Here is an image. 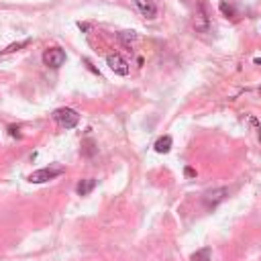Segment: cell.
<instances>
[{"instance_id": "cell-1", "label": "cell", "mask_w": 261, "mask_h": 261, "mask_svg": "<svg viewBox=\"0 0 261 261\" xmlns=\"http://www.w3.org/2000/svg\"><path fill=\"white\" fill-rule=\"evenodd\" d=\"M53 118L63 126V128H74L76 124H78V120H80V114L74 110V108H57L55 112H53Z\"/></svg>"}, {"instance_id": "cell-2", "label": "cell", "mask_w": 261, "mask_h": 261, "mask_svg": "<svg viewBox=\"0 0 261 261\" xmlns=\"http://www.w3.org/2000/svg\"><path fill=\"white\" fill-rule=\"evenodd\" d=\"M63 174V168H43V170H37L29 176V182L31 184H43V182H49L57 176Z\"/></svg>"}, {"instance_id": "cell-3", "label": "cell", "mask_w": 261, "mask_h": 261, "mask_svg": "<svg viewBox=\"0 0 261 261\" xmlns=\"http://www.w3.org/2000/svg\"><path fill=\"white\" fill-rule=\"evenodd\" d=\"M43 61H45L47 68L57 70V68H61V66L66 63V51L59 49V47H51V49H47V51L43 53Z\"/></svg>"}, {"instance_id": "cell-4", "label": "cell", "mask_w": 261, "mask_h": 261, "mask_svg": "<svg viewBox=\"0 0 261 261\" xmlns=\"http://www.w3.org/2000/svg\"><path fill=\"white\" fill-rule=\"evenodd\" d=\"M226 196H229V190H226V188H216V190H208V192L202 196V202H204L206 208H214V206H218Z\"/></svg>"}, {"instance_id": "cell-5", "label": "cell", "mask_w": 261, "mask_h": 261, "mask_svg": "<svg viewBox=\"0 0 261 261\" xmlns=\"http://www.w3.org/2000/svg\"><path fill=\"white\" fill-rule=\"evenodd\" d=\"M106 63H108V68H110L114 74H118V76H128V72H130L126 59H122L118 53H110V55L106 57Z\"/></svg>"}, {"instance_id": "cell-6", "label": "cell", "mask_w": 261, "mask_h": 261, "mask_svg": "<svg viewBox=\"0 0 261 261\" xmlns=\"http://www.w3.org/2000/svg\"><path fill=\"white\" fill-rule=\"evenodd\" d=\"M135 3H137L139 11H141L147 19H153V17L157 15V7H155L153 0H135Z\"/></svg>"}, {"instance_id": "cell-7", "label": "cell", "mask_w": 261, "mask_h": 261, "mask_svg": "<svg viewBox=\"0 0 261 261\" xmlns=\"http://www.w3.org/2000/svg\"><path fill=\"white\" fill-rule=\"evenodd\" d=\"M172 143H174V141H172V137H170V135H166V137H159V139L155 141V145H153V147H155V151H157V153H170Z\"/></svg>"}, {"instance_id": "cell-8", "label": "cell", "mask_w": 261, "mask_h": 261, "mask_svg": "<svg viewBox=\"0 0 261 261\" xmlns=\"http://www.w3.org/2000/svg\"><path fill=\"white\" fill-rule=\"evenodd\" d=\"M96 188V180H92V178H88V180H82L80 184H78V188H76V192L80 194V196H88L92 190Z\"/></svg>"}, {"instance_id": "cell-9", "label": "cell", "mask_w": 261, "mask_h": 261, "mask_svg": "<svg viewBox=\"0 0 261 261\" xmlns=\"http://www.w3.org/2000/svg\"><path fill=\"white\" fill-rule=\"evenodd\" d=\"M190 261H212V251H210V247L198 249V251L190 257Z\"/></svg>"}, {"instance_id": "cell-10", "label": "cell", "mask_w": 261, "mask_h": 261, "mask_svg": "<svg viewBox=\"0 0 261 261\" xmlns=\"http://www.w3.org/2000/svg\"><path fill=\"white\" fill-rule=\"evenodd\" d=\"M118 39L122 45H130L133 41H137V33L135 31H122V33H118Z\"/></svg>"}, {"instance_id": "cell-11", "label": "cell", "mask_w": 261, "mask_h": 261, "mask_svg": "<svg viewBox=\"0 0 261 261\" xmlns=\"http://www.w3.org/2000/svg\"><path fill=\"white\" fill-rule=\"evenodd\" d=\"M220 11H222V15H226V17H235V9H233L231 5H226V0H222V3H220Z\"/></svg>"}, {"instance_id": "cell-12", "label": "cell", "mask_w": 261, "mask_h": 261, "mask_svg": "<svg viewBox=\"0 0 261 261\" xmlns=\"http://www.w3.org/2000/svg\"><path fill=\"white\" fill-rule=\"evenodd\" d=\"M25 45H29V41H21V43H15V45H9V47L5 49V53H11V51H17V49H21V47H25Z\"/></svg>"}, {"instance_id": "cell-13", "label": "cell", "mask_w": 261, "mask_h": 261, "mask_svg": "<svg viewBox=\"0 0 261 261\" xmlns=\"http://www.w3.org/2000/svg\"><path fill=\"white\" fill-rule=\"evenodd\" d=\"M249 122H251V124H255V128H257V135H259V139H261V124L257 122V118H255V116H251V118H249Z\"/></svg>"}, {"instance_id": "cell-14", "label": "cell", "mask_w": 261, "mask_h": 261, "mask_svg": "<svg viewBox=\"0 0 261 261\" xmlns=\"http://www.w3.org/2000/svg\"><path fill=\"white\" fill-rule=\"evenodd\" d=\"M9 133H11L13 137H21V133H19V128H17V126H9Z\"/></svg>"}]
</instances>
